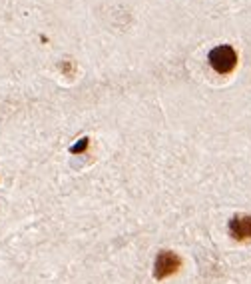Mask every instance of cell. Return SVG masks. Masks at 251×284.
<instances>
[{
	"instance_id": "1",
	"label": "cell",
	"mask_w": 251,
	"mask_h": 284,
	"mask_svg": "<svg viewBox=\"0 0 251 284\" xmlns=\"http://www.w3.org/2000/svg\"><path fill=\"white\" fill-rule=\"evenodd\" d=\"M207 60L217 74H229L237 66V52L229 44H221V46H215L210 50Z\"/></svg>"
},
{
	"instance_id": "2",
	"label": "cell",
	"mask_w": 251,
	"mask_h": 284,
	"mask_svg": "<svg viewBox=\"0 0 251 284\" xmlns=\"http://www.w3.org/2000/svg\"><path fill=\"white\" fill-rule=\"evenodd\" d=\"M181 268V256L174 250H160L154 260V278L165 280L174 274H178Z\"/></svg>"
},
{
	"instance_id": "3",
	"label": "cell",
	"mask_w": 251,
	"mask_h": 284,
	"mask_svg": "<svg viewBox=\"0 0 251 284\" xmlns=\"http://www.w3.org/2000/svg\"><path fill=\"white\" fill-rule=\"evenodd\" d=\"M229 236L237 242H247L251 240V214H235L229 224Z\"/></svg>"
},
{
	"instance_id": "4",
	"label": "cell",
	"mask_w": 251,
	"mask_h": 284,
	"mask_svg": "<svg viewBox=\"0 0 251 284\" xmlns=\"http://www.w3.org/2000/svg\"><path fill=\"white\" fill-rule=\"evenodd\" d=\"M88 144H90V138H88V136H84V138H80V142L72 144L70 152H72V154H82V152L88 150Z\"/></svg>"
}]
</instances>
